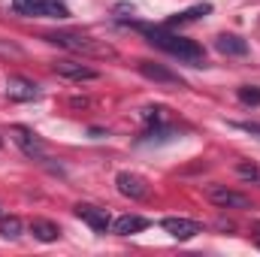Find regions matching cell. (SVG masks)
Masks as SVG:
<instances>
[{
	"mask_svg": "<svg viewBox=\"0 0 260 257\" xmlns=\"http://www.w3.org/2000/svg\"><path fill=\"white\" fill-rule=\"evenodd\" d=\"M139 30L148 37L151 46L170 52L173 58H179V61H185V64H191V67H206V52H203V46L197 40H188L182 34H173L170 27H142L139 24Z\"/></svg>",
	"mask_w": 260,
	"mask_h": 257,
	"instance_id": "obj_1",
	"label": "cell"
},
{
	"mask_svg": "<svg viewBox=\"0 0 260 257\" xmlns=\"http://www.w3.org/2000/svg\"><path fill=\"white\" fill-rule=\"evenodd\" d=\"M43 40L52 43V46H61L67 52H76L82 58H115L112 46H106L103 40H94V37H88L82 30H52Z\"/></svg>",
	"mask_w": 260,
	"mask_h": 257,
	"instance_id": "obj_2",
	"label": "cell"
},
{
	"mask_svg": "<svg viewBox=\"0 0 260 257\" xmlns=\"http://www.w3.org/2000/svg\"><path fill=\"white\" fill-rule=\"evenodd\" d=\"M12 9L18 15H34V18H70L64 0H12Z\"/></svg>",
	"mask_w": 260,
	"mask_h": 257,
	"instance_id": "obj_3",
	"label": "cell"
},
{
	"mask_svg": "<svg viewBox=\"0 0 260 257\" xmlns=\"http://www.w3.org/2000/svg\"><path fill=\"white\" fill-rule=\"evenodd\" d=\"M9 136H12V142H15L27 157H34V160H46V142H43L30 127H24V124H12V127H9Z\"/></svg>",
	"mask_w": 260,
	"mask_h": 257,
	"instance_id": "obj_4",
	"label": "cell"
},
{
	"mask_svg": "<svg viewBox=\"0 0 260 257\" xmlns=\"http://www.w3.org/2000/svg\"><path fill=\"white\" fill-rule=\"evenodd\" d=\"M136 67L148 82H157V85H167V88H185V79L179 73H173L170 67L157 64V61H139Z\"/></svg>",
	"mask_w": 260,
	"mask_h": 257,
	"instance_id": "obj_5",
	"label": "cell"
},
{
	"mask_svg": "<svg viewBox=\"0 0 260 257\" xmlns=\"http://www.w3.org/2000/svg\"><path fill=\"white\" fill-rule=\"evenodd\" d=\"M73 212H76V218H79V221H85L94 233H106V230H112V218H109V212H106V209H100V206L79 203Z\"/></svg>",
	"mask_w": 260,
	"mask_h": 257,
	"instance_id": "obj_6",
	"label": "cell"
},
{
	"mask_svg": "<svg viewBox=\"0 0 260 257\" xmlns=\"http://www.w3.org/2000/svg\"><path fill=\"white\" fill-rule=\"evenodd\" d=\"M6 97L15 100V103H30L40 97V85L30 82L27 76H9L6 79Z\"/></svg>",
	"mask_w": 260,
	"mask_h": 257,
	"instance_id": "obj_7",
	"label": "cell"
},
{
	"mask_svg": "<svg viewBox=\"0 0 260 257\" xmlns=\"http://www.w3.org/2000/svg\"><path fill=\"white\" fill-rule=\"evenodd\" d=\"M115 188L121 197H127V200H145L148 197V182L139 176V173H118L115 176Z\"/></svg>",
	"mask_w": 260,
	"mask_h": 257,
	"instance_id": "obj_8",
	"label": "cell"
},
{
	"mask_svg": "<svg viewBox=\"0 0 260 257\" xmlns=\"http://www.w3.org/2000/svg\"><path fill=\"white\" fill-rule=\"evenodd\" d=\"M209 200H212L218 209H254V203H251L245 194L230 191V188H221V185L209 188Z\"/></svg>",
	"mask_w": 260,
	"mask_h": 257,
	"instance_id": "obj_9",
	"label": "cell"
},
{
	"mask_svg": "<svg viewBox=\"0 0 260 257\" xmlns=\"http://www.w3.org/2000/svg\"><path fill=\"white\" fill-rule=\"evenodd\" d=\"M55 73L58 76H64V79H70V82H94V79H100V73L94 70V67L82 64V61H55Z\"/></svg>",
	"mask_w": 260,
	"mask_h": 257,
	"instance_id": "obj_10",
	"label": "cell"
},
{
	"mask_svg": "<svg viewBox=\"0 0 260 257\" xmlns=\"http://www.w3.org/2000/svg\"><path fill=\"white\" fill-rule=\"evenodd\" d=\"M160 227H164L173 239H182V242H188V239H194L197 233H203V224L194 221V218H164Z\"/></svg>",
	"mask_w": 260,
	"mask_h": 257,
	"instance_id": "obj_11",
	"label": "cell"
},
{
	"mask_svg": "<svg viewBox=\"0 0 260 257\" xmlns=\"http://www.w3.org/2000/svg\"><path fill=\"white\" fill-rule=\"evenodd\" d=\"M212 12V3H194V6H188V9H182V12H176L164 27H170V30H176V27H185V24H194L200 18H206Z\"/></svg>",
	"mask_w": 260,
	"mask_h": 257,
	"instance_id": "obj_12",
	"label": "cell"
},
{
	"mask_svg": "<svg viewBox=\"0 0 260 257\" xmlns=\"http://www.w3.org/2000/svg\"><path fill=\"white\" fill-rule=\"evenodd\" d=\"M215 49L221 55H227V58H245L248 55V43L242 37H236V34H218L215 37Z\"/></svg>",
	"mask_w": 260,
	"mask_h": 257,
	"instance_id": "obj_13",
	"label": "cell"
},
{
	"mask_svg": "<svg viewBox=\"0 0 260 257\" xmlns=\"http://www.w3.org/2000/svg\"><path fill=\"white\" fill-rule=\"evenodd\" d=\"M30 233H34V239H40V242H58V239H61V227H58L55 221H46V218H34V221H30Z\"/></svg>",
	"mask_w": 260,
	"mask_h": 257,
	"instance_id": "obj_14",
	"label": "cell"
},
{
	"mask_svg": "<svg viewBox=\"0 0 260 257\" xmlns=\"http://www.w3.org/2000/svg\"><path fill=\"white\" fill-rule=\"evenodd\" d=\"M145 227H148V221H145V218H139V215H121V218H115V221H112V233H118V236L142 233Z\"/></svg>",
	"mask_w": 260,
	"mask_h": 257,
	"instance_id": "obj_15",
	"label": "cell"
},
{
	"mask_svg": "<svg viewBox=\"0 0 260 257\" xmlns=\"http://www.w3.org/2000/svg\"><path fill=\"white\" fill-rule=\"evenodd\" d=\"M142 121H145L148 127H167V124H170V112H167L164 106H145V109H142Z\"/></svg>",
	"mask_w": 260,
	"mask_h": 257,
	"instance_id": "obj_16",
	"label": "cell"
},
{
	"mask_svg": "<svg viewBox=\"0 0 260 257\" xmlns=\"http://www.w3.org/2000/svg\"><path fill=\"white\" fill-rule=\"evenodd\" d=\"M24 233V224H21V218H15V215H6V218H0V236L3 239H18Z\"/></svg>",
	"mask_w": 260,
	"mask_h": 257,
	"instance_id": "obj_17",
	"label": "cell"
},
{
	"mask_svg": "<svg viewBox=\"0 0 260 257\" xmlns=\"http://www.w3.org/2000/svg\"><path fill=\"white\" fill-rule=\"evenodd\" d=\"M236 97H239L245 106H260V88L257 85H242V88L236 91Z\"/></svg>",
	"mask_w": 260,
	"mask_h": 257,
	"instance_id": "obj_18",
	"label": "cell"
},
{
	"mask_svg": "<svg viewBox=\"0 0 260 257\" xmlns=\"http://www.w3.org/2000/svg\"><path fill=\"white\" fill-rule=\"evenodd\" d=\"M236 176L245 182H260V167L254 164H236Z\"/></svg>",
	"mask_w": 260,
	"mask_h": 257,
	"instance_id": "obj_19",
	"label": "cell"
},
{
	"mask_svg": "<svg viewBox=\"0 0 260 257\" xmlns=\"http://www.w3.org/2000/svg\"><path fill=\"white\" fill-rule=\"evenodd\" d=\"M233 127L245 130V133H251V136H260V124H257V121H236Z\"/></svg>",
	"mask_w": 260,
	"mask_h": 257,
	"instance_id": "obj_20",
	"label": "cell"
},
{
	"mask_svg": "<svg viewBox=\"0 0 260 257\" xmlns=\"http://www.w3.org/2000/svg\"><path fill=\"white\" fill-rule=\"evenodd\" d=\"M0 148H3V136H0Z\"/></svg>",
	"mask_w": 260,
	"mask_h": 257,
	"instance_id": "obj_21",
	"label": "cell"
}]
</instances>
